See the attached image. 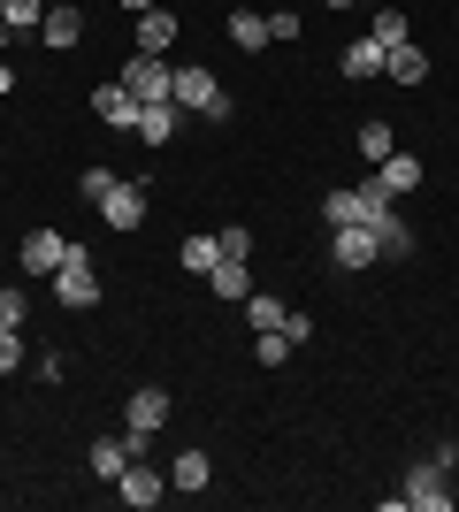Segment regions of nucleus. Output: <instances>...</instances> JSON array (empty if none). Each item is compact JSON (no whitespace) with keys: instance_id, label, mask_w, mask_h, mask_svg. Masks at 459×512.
Instances as JSON below:
<instances>
[{"instance_id":"nucleus-1","label":"nucleus","mask_w":459,"mask_h":512,"mask_svg":"<svg viewBox=\"0 0 459 512\" xmlns=\"http://www.w3.org/2000/svg\"><path fill=\"white\" fill-rule=\"evenodd\" d=\"M46 283H54V306H77V314H85V306H100V268H92V245H69V260H62Z\"/></svg>"},{"instance_id":"nucleus-2","label":"nucleus","mask_w":459,"mask_h":512,"mask_svg":"<svg viewBox=\"0 0 459 512\" xmlns=\"http://www.w3.org/2000/svg\"><path fill=\"white\" fill-rule=\"evenodd\" d=\"M398 505H406V512H452V505H459V490H452V467H437V459L406 467V490H398Z\"/></svg>"},{"instance_id":"nucleus-3","label":"nucleus","mask_w":459,"mask_h":512,"mask_svg":"<svg viewBox=\"0 0 459 512\" xmlns=\"http://www.w3.org/2000/svg\"><path fill=\"white\" fill-rule=\"evenodd\" d=\"M176 107H184V115H207V123H230V92H222L215 85V77H207V69H199V62H184V69H176Z\"/></svg>"},{"instance_id":"nucleus-4","label":"nucleus","mask_w":459,"mask_h":512,"mask_svg":"<svg viewBox=\"0 0 459 512\" xmlns=\"http://www.w3.org/2000/svg\"><path fill=\"white\" fill-rule=\"evenodd\" d=\"M115 85H123V92H131V100L138 107H153V100H176V69L169 62H161V54H131V62H123V77H115Z\"/></svg>"},{"instance_id":"nucleus-5","label":"nucleus","mask_w":459,"mask_h":512,"mask_svg":"<svg viewBox=\"0 0 459 512\" xmlns=\"http://www.w3.org/2000/svg\"><path fill=\"white\" fill-rule=\"evenodd\" d=\"M100 222H108V230H138V222H146V184H138V176H115L108 192H100Z\"/></svg>"},{"instance_id":"nucleus-6","label":"nucleus","mask_w":459,"mask_h":512,"mask_svg":"<svg viewBox=\"0 0 459 512\" xmlns=\"http://www.w3.org/2000/svg\"><path fill=\"white\" fill-rule=\"evenodd\" d=\"M383 207H391V199L375 192V184H352V192H329L322 199V222H329V230H345V222H375Z\"/></svg>"},{"instance_id":"nucleus-7","label":"nucleus","mask_w":459,"mask_h":512,"mask_svg":"<svg viewBox=\"0 0 459 512\" xmlns=\"http://www.w3.org/2000/svg\"><path fill=\"white\" fill-rule=\"evenodd\" d=\"M329 260H337V268H345V276H360V268H375V230L368 222H345V230H329Z\"/></svg>"},{"instance_id":"nucleus-8","label":"nucleus","mask_w":459,"mask_h":512,"mask_svg":"<svg viewBox=\"0 0 459 512\" xmlns=\"http://www.w3.org/2000/svg\"><path fill=\"white\" fill-rule=\"evenodd\" d=\"M16 260H23V276H54V268L69 260V237H62V230H31V237L16 245Z\"/></svg>"},{"instance_id":"nucleus-9","label":"nucleus","mask_w":459,"mask_h":512,"mask_svg":"<svg viewBox=\"0 0 459 512\" xmlns=\"http://www.w3.org/2000/svg\"><path fill=\"white\" fill-rule=\"evenodd\" d=\"M115 497H123V505H138V512H153L161 497H169V474H153L146 459H131V467H123V482H115Z\"/></svg>"},{"instance_id":"nucleus-10","label":"nucleus","mask_w":459,"mask_h":512,"mask_svg":"<svg viewBox=\"0 0 459 512\" xmlns=\"http://www.w3.org/2000/svg\"><path fill=\"white\" fill-rule=\"evenodd\" d=\"M123 428H131V436H161V428H169V390H131V406H123Z\"/></svg>"},{"instance_id":"nucleus-11","label":"nucleus","mask_w":459,"mask_h":512,"mask_svg":"<svg viewBox=\"0 0 459 512\" xmlns=\"http://www.w3.org/2000/svg\"><path fill=\"white\" fill-rule=\"evenodd\" d=\"M368 230H375V253H383V260H414V230H406V214H398V199H391L383 214H375Z\"/></svg>"},{"instance_id":"nucleus-12","label":"nucleus","mask_w":459,"mask_h":512,"mask_svg":"<svg viewBox=\"0 0 459 512\" xmlns=\"http://www.w3.org/2000/svg\"><path fill=\"white\" fill-rule=\"evenodd\" d=\"M39 39L46 46H77L85 39V8H77V0H54V8L39 16Z\"/></svg>"},{"instance_id":"nucleus-13","label":"nucleus","mask_w":459,"mask_h":512,"mask_svg":"<svg viewBox=\"0 0 459 512\" xmlns=\"http://www.w3.org/2000/svg\"><path fill=\"white\" fill-rule=\"evenodd\" d=\"M368 184H375L383 199H406V192L421 184V161H414V153H391V161H375V176H368Z\"/></svg>"},{"instance_id":"nucleus-14","label":"nucleus","mask_w":459,"mask_h":512,"mask_svg":"<svg viewBox=\"0 0 459 512\" xmlns=\"http://www.w3.org/2000/svg\"><path fill=\"white\" fill-rule=\"evenodd\" d=\"M176 130H184V107H176V100H153V107H138V138H146V146H169Z\"/></svg>"},{"instance_id":"nucleus-15","label":"nucleus","mask_w":459,"mask_h":512,"mask_svg":"<svg viewBox=\"0 0 459 512\" xmlns=\"http://www.w3.org/2000/svg\"><path fill=\"white\" fill-rule=\"evenodd\" d=\"M131 459H138V444H131V436H100V444H92V474H100L108 490L123 482V467H131Z\"/></svg>"},{"instance_id":"nucleus-16","label":"nucleus","mask_w":459,"mask_h":512,"mask_svg":"<svg viewBox=\"0 0 459 512\" xmlns=\"http://www.w3.org/2000/svg\"><path fill=\"white\" fill-rule=\"evenodd\" d=\"M92 115H100L108 130H138V100L123 85H100V92H92Z\"/></svg>"},{"instance_id":"nucleus-17","label":"nucleus","mask_w":459,"mask_h":512,"mask_svg":"<svg viewBox=\"0 0 459 512\" xmlns=\"http://www.w3.org/2000/svg\"><path fill=\"white\" fill-rule=\"evenodd\" d=\"M207 283H215L222 306H245V299H253V268H245V260H215V276H207Z\"/></svg>"},{"instance_id":"nucleus-18","label":"nucleus","mask_w":459,"mask_h":512,"mask_svg":"<svg viewBox=\"0 0 459 512\" xmlns=\"http://www.w3.org/2000/svg\"><path fill=\"white\" fill-rule=\"evenodd\" d=\"M207 482H215V459H207V451H176V467H169V490H207Z\"/></svg>"},{"instance_id":"nucleus-19","label":"nucleus","mask_w":459,"mask_h":512,"mask_svg":"<svg viewBox=\"0 0 459 512\" xmlns=\"http://www.w3.org/2000/svg\"><path fill=\"white\" fill-rule=\"evenodd\" d=\"M176 46V16L169 8H146V16H138V54H169Z\"/></svg>"},{"instance_id":"nucleus-20","label":"nucleus","mask_w":459,"mask_h":512,"mask_svg":"<svg viewBox=\"0 0 459 512\" xmlns=\"http://www.w3.org/2000/svg\"><path fill=\"white\" fill-rule=\"evenodd\" d=\"M368 39H375V46H383V54H391V46H406V39H414V23L398 16L391 0H375V23H368Z\"/></svg>"},{"instance_id":"nucleus-21","label":"nucleus","mask_w":459,"mask_h":512,"mask_svg":"<svg viewBox=\"0 0 459 512\" xmlns=\"http://www.w3.org/2000/svg\"><path fill=\"white\" fill-rule=\"evenodd\" d=\"M383 77H398V85H421V77H429V54H421L414 39L391 46V54H383Z\"/></svg>"},{"instance_id":"nucleus-22","label":"nucleus","mask_w":459,"mask_h":512,"mask_svg":"<svg viewBox=\"0 0 459 512\" xmlns=\"http://www.w3.org/2000/svg\"><path fill=\"white\" fill-rule=\"evenodd\" d=\"M230 39H238L245 54H261V46H268V16H261V8H230Z\"/></svg>"},{"instance_id":"nucleus-23","label":"nucleus","mask_w":459,"mask_h":512,"mask_svg":"<svg viewBox=\"0 0 459 512\" xmlns=\"http://www.w3.org/2000/svg\"><path fill=\"white\" fill-rule=\"evenodd\" d=\"M337 69H345V77H383V46H375V39H352L345 54H337Z\"/></svg>"},{"instance_id":"nucleus-24","label":"nucleus","mask_w":459,"mask_h":512,"mask_svg":"<svg viewBox=\"0 0 459 512\" xmlns=\"http://www.w3.org/2000/svg\"><path fill=\"white\" fill-rule=\"evenodd\" d=\"M184 276H215V260H222V237H184Z\"/></svg>"},{"instance_id":"nucleus-25","label":"nucleus","mask_w":459,"mask_h":512,"mask_svg":"<svg viewBox=\"0 0 459 512\" xmlns=\"http://www.w3.org/2000/svg\"><path fill=\"white\" fill-rule=\"evenodd\" d=\"M360 153H368V161H391V153H398V138H391V123H383V115H368V123H360Z\"/></svg>"},{"instance_id":"nucleus-26","label":"nucleus","mask_w":459,"mask_h":512,"mask_svg":"<svg viewBox=\"0 0 459 512\" xmlns=\"http://www.w3.org/2000/svg\"><path fill=\"white\" fill-rule=\"evenodd\" d=\"M284 314H291V306L268 299V291H253V299H245V321H253V329H284Z\"/></svg>"},{"instance_id":"nucleus-27","label":"nucleus","mask_w":459,"mask_h":512,"mask_svg":"<svg viewBox=\"0 0 459 512\" xmlns=\"http://www.w3.org/2000/svg\"><path fill=\"white\" fill-rule=\"evenodd\" d=\"M31 321V299H23L16 283H0V329H23Z\"/></svg>"},{"instance_id":"nucleus-28","label":"nucleus","mask_w":459,"mask_h":512,"mask_svg":"<svg viewBox=\"0 0 459 512\" xmlns=\"http://www.w3.org/2000/svg\"><path fill=\"white\" fill-rule=\"evenodd\" d=\"M0 16L16 23V31H39V16H46V0H0Z\"/></svg>"},{"instance_id":"nucleus-29","label":"nucleus","mask_w":459,"mask_h":512,"mask_svg":"<svg viewBox=\"0 0 459 512\" xmlns=\"http://www.w3.org/2000/svg\"><path fill=\"white\" fill-rule=\"evenodd\" d=\"M253 352H261V367H284V360H291V337H284V329H261V344H253Z\"/></svg>"},{"instance_id":"nucleus-30","label":"nucleus","mask_w":459,"mask_h":512,"mask_svg":"<svg viewBox=\"0 0 459 512\" xmlns=\"http://www.w3.org/2000/svg\"><path fill=\"white\" fill-rule=\"evenodd\" d=\"M16 367H31L23 360V329H0V375H16Z\"/></svg>"},{"instance_id":"nucleus-31","label":"nucleus","mask_w":459,"mask_h":512,"mask_svg":"<svg viewBox=\"0 0 459 512\" xmlns=\"http://www.w3.org/2000/svg\"><path fill=\"white\" fill-rule=\"evenodd\" d=\"M276 39L299 46V16H291V8H276V16H268V46H276Z\"/></svg>"},{"instance_id":"nucleus-32","label":"nucleus","mask_w":459,"mask_h":512,"mask_svg":"<svg viewBox=\"0 0 459 512\" xmlns=\"http://www.w3.org/2000/svg\"><path fill=\"white\" fill-rule=\"evenodd\" d=\"M222 260H253V230H238V222H230V230H222Z\"/></svg>"},{"instance_id":"nucleus-33","label":"nucleus","mask_w":459,"mask_h":512,"mask_svg":"<svg viewBox=\"0 0 459 512\" xmlns=\"http://www.w3.org/2000/svg\"><path fill=\"white\" fill-rule=\"evenodd\" d=\"M108 184H115V169H85V176H77V192H85V207H100V192H108Z\"/></svg>"},{"instance_id":"nucleus-34","label":"nucleus","mask_w":459,"mask_h":512,"mask_svg":"<svg viewBox=\"0 0 459 512\" xmlns=\"http://www.w3.org/2000/svg\"><path fill=\"white\" fill-rule=\"evenodd\" d=\"M23 39V31H16V23H8V16H0V46H16Z\"/></svg>"},{"instance_id":"nucleus-35","label":"nucleus","mask_w":459,"mask_h":512,"mask_svg":"<svg viewBox=\"0 0 459 512\" xmlns=\"http://www.w3.org/2000/svg\"><path fill=\"white\" fill-rule=\"evenodd\" d=\"M0 92H16V69H8V62H0Z\"/></svg>"},{"instance_id":"nucleus-36","label":"nucleus","mask_w":459,"mask_h":512,"mask_svg":"<svg viewBox=\"0 0 459 512\" xmlns=\"http://www.w3.org/2000/svg\"><path fill=\"white\" fill-rule=\"evenodd\" d=\"M123 8H131V16H146V8H161V0H123Z\"/></svg>"},{"instance_id":"nucleus-37","label":"nucleus","mask_w":459,"mask_h":512,"mask_svg":"<svg viewBox=\"0 0 459 512\" xmlns=\"http://www.w3.org/2000/svg\"><path fill=\"white\" fill-rule=\"evenodd\" d=\"M329 8H352V0H329Z\"/></svg>"},{"instance_id":"nucleus-38","label":"nucleus","mask_w":459,"mask_h":512,"mask_svg":"<svg viewBox=\"0 0 459 512\" xmlns=\"http://www.w3.org/2000/svg\"><path fill=\"white\" fill-rule=\"evenodd\" d=\"M46 8H54V0H46Z\"/></svg>"}]
</instances>
